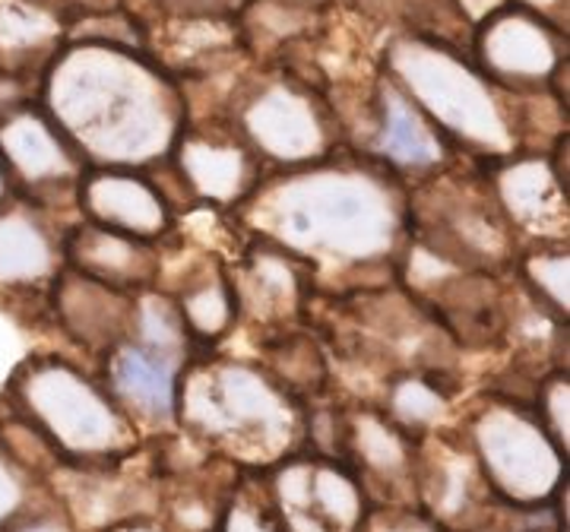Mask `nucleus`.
<instances>
[{"instance_id":"f257e3e1","label":"nucleus","mask_w":570,"mask_h":532,"mask_svg":"<svg viewBox=\"0 0 570 532\" xmlns=\"http://www.w3.org/2000/svg\"><path fill=\"white\" fill-rule=\"evenodd\" d=\"M232 216L245 235L295 254L317 292L343 295L396 283L409 242V187L365 152L340 146L317 162L266 171Z\"/></svg>"},{"instance_id":"f03ea898","label":"nucleus","mask_w":570,"mask_h":532,"mask_svg":"<svg viewBox=\"0 0 570 532\" xmlns=\"http://www.w3.org/2000/svg\"><path fill=\"white\" fill-rule=\"evenodd\" d=\"M41 108L86 165L153 168L168 159L187 124L181 82L142 48L67 39L41 73Z\"/></svg>"},{"instance_id":"7ed1b4c3","label":"nucleus","mask_w":570,"mask_h":532,"mask_svg":"<svg viewBox=\"0 0 570 532\" xmlns=\"http://www.w3.org/2000/svg\"><path fill=\"white\" fill-rule=\"evenodd\" d=\"M175 428L238 470H269L305 451V403L257 358L194 352L178 377Z\"/></svg>"},{"instance_id":"20e7f679","label":"nucleus","mask_w":570,"mask_h":532,"mask_svg":"<svg viewBox=\"0 0 570 532\" xmlns=\"http://www.w3.org/2000/svg\"><path fill=\"white\" fill-rule=\"evenodd\" d=\"M377 67L425 111L463 159L494 162L527 152L520 96L494 86L463 45L390 32Z\"/></svg>"},{"instance_id":"39448f33","label":"nucleus","mask_w":570,"mask_h":532,"mask_svg":"<svg viewBox=\"0 0 570 532\" xmlns=\"http://www.w3.org/2000/svg\"><path fill=\"white\" fill-rule=\"evenodd\" d=\"M0 400L39 431L63 466L121 463L146 441L102 377L61 352L26 355Z\"/></svg>"},{"instance_id":"423d86ee","label":"nucleus","mask_w":570,"mask_h":532,"mask_svg":"<svg viewBox=\"0 0 570 532\" xmlns=\"http://www.w3.org/2000/svg\"><path fill=\"white\" fill-rule=\"evenodd\" d=\"M223 118L257 152L266 171L317 162L346 146L324 89L283 61L247 63L228 86Z\"/></svg>"},{"instance_id":"0eeeda50","label":"nucleus","mask_w":570,"mask_h":532,"mask_svg":"<svg viewBox=\"0 0 570 532\" xmlns=\"http://www.w3.org/2000/svg\"><path fill=\"white\" fill-rule=\"evenodd\" d=\"M409 238L456 269L508 276L520 238L504 219L485 165L456 159L409 185Z\"/></svg>"},{"instance_id":"6e6552de","label":"nucleus","mask_w":570,"mask_h":532,"mask_svg":"<svg viewBox=\"0 0 570 532\" xmlns=\"http://www.w3.org/2000/svg\"><path fill=\"white\" fill-rule=\"evenodd\" d=\"M194 352L175 302L163 288H142L134 295L127 336L96 362V374L142 437H159L178 431V377Z\"/></svg>"},{"instance_id":"1a4fd4ad","label":"nucleus","mask_w":570,"mask_h":532,"mask_svg":"<svg viewBox=\"0 0 570 532\" xmlns=\"http://www.w3.org/2000/svg\"><path fill=\"white\" fill-rule=\"evenodd\" d=\"M460 428L491 494L508 508H549L568 482V453L551 441L532 403L520 396L485 390L466 410Z\"/></svg>"},{"instance_id":"9d476101","label":"nucleus","mask_w":570,"mask_h":532,"mask_svg":"<svg viewBox=\"0 0 570 532\" xmlns=\"http://www.w3.org/2000/svg\"><path fill=\"white\" fill-rule=\"evenodd\" d=\"M0 168L17 197L51 209L67 223L80 219L77 187L89 165L39 99L0 118Z\"/></svg>"},{"instance_id":"9b49d317","label":"nucleus","mask_w":570,"mask_h":532,"mask_svg":"<svg viewBox=\"0 0 570 532\" xmlns=\"http://www.w3.org/2000/svg\"><path fill=\"white\" fill-rule=\"evenodd\" d=\"M469 55L494 86L513 96L549 92L558 70L570 63L568 32L517 3L498 7L472 29Z\"/></svg>"},{"instance_id":"f8f14e48","label":"nucleus","mask_w":570,"mask_h":532,"mask_svg":"<svg viewBox=\"0 0 570 532\" xmlns=\"http://www.w3.org/2000/svg\"><path fill=\"white\" fill-rule=\"evenodd\" d=\"M264 472L288 532H358L371 508L346 460L295 451Z\"/></svg>"},{"instance_id":"ddd939ff","label":"nucleus","mask_w":570,"mask_h":532,"mask_svg":"<svg viewBox=\"0 0 570 532\" xmlns=\"http://www.w3.org/2000/svg\"><path fill=\"white\" fill-rule=\"evenodd\" d=\"M190 206L235 213L266 178V165L223 115L187 118L168 152Z\"/></svg>"},{"instance_id":"4468645a","label":"nucleus","mask_w":570,"mask_h":532,"mask_svg":"<svg viewBox=\"0 0 570 532\" xmlns=\"http://www.w3.org/2000/svg\"><path fill=\"white\" fill-rule=\"evenodd\" d=\"M67 219L10 194L0 204V307L17 314L32 307L48 317V292L61 276Z\"/></svg>"},{"instance_id":"2eb2a0df","label":"nucleus","mask_w":570,"mask_h":532,"mask_svg":"<svg viewBox=\"0 0 570 532\" xmlns=\"http://www.w3.org/2000/svg\"><path fill=\"white\" fill-rule=\"evenodd\" d=\"M415 504L450 532H479L501 511L460 425L419 437Z\"/></svg>"},{"instance_id":"dca6fc26","label":"nucleus","mask_w":570,"mask_h":532,"mask_svg":"<svg viewBox=\"0 0 570 532\" xmlns=\"http://www.w3.org/2000/svg\"><path fill=\"white\" fill-rule=\"evenodd\" d=\"M48 489L73 516L77 530L96 532L130 516L159 513V466L149 441L134 456L108 466H58Z\"/></svg>"},{"instance_id":"f3484780","label":"nucleus","mask_w":570,"mask_h":532,"mask_svg":"<svg viewBox=\"0 0 570 532\" xmlns=\"http://www.w3.org/2000/svg\"><path fill=\"white\" fill-rule=\"evenodd\" d=\"M352 149L384 165L400 181H406V187L463 159L425 111L412 102L381 67L371 89V115H367L365 134Z\"/></svg>"},{"instance_id":"a211bd4d","label":"nucleus","mask_w":570,"mask_h":532,"mask_svg":"<svg viewBox=\"0 0 570 532\" xmlns=\"http://www.w3.org/2000/svg\"><path fill=\"white\" fill-rule=\"evenodd\" d=\"M228 266L238 292L242 327H254L266 336L276 329L311 324L317 283L295 254L261 235H245Z\"/></svg>"},{"instance_id":"6ab92c4d","label":"nucleus","mask_w":570,"mask_h":532,"mask_svg":"<svg viewBox=\"0 0 570 532\" xmlns=\"http://www.w3.org/2000/svg\"><path fill=\"white\" fill-rule=\"evenodd\" d=\"M343 460L358 475L371 504H415L419 441L377 403L346 406Z\"/></svg>"},{"instance_id":"aec40b11","label":"nucleus","mask_w":570,"mask_h":532,"mask_svg":"<svg viewBox=\"0 0 570 532\" xmlns=\"http://www.w3.org/2000/svg\"><path fill=\"white\" fill-rule=\"evenodd\" d=\"M77 213L86 223L146 242H165L178 226V213L149 168L89 165L77 187Z\"/></svg>"},{"instance_id":"412c9836","label":"nucleus","mask_w":570,"mask_h":532,"mask_svg":"<svg viewBox=\"0 0 570 532\" xmlns=\"http://www.w3.org/2000/svg\"><path fill=\"white\" fill-rule=\"evenodd\" d=\"M485 165L491 190L520 245L527 242H568V185L554 175L549 152H513Z\"/></svg>"},{"instance_id":"4be33fe9","label":"nucleus","mask_w":570,"mask_h":532,"mask_svg":"<svg viewBox=\"0 0 570 532\" xmlns=\"http://www.w3.org/2000/svg\"><path fill=\"white\" fill-rule=\"evenodd\" d=\"M134 317V295L89 279L63 266L48 292V321L67 343L99 362L108 348L127 336Z\"/></svg>"},{"instance_id":"5701e85b","label":"nucleus","mask_w":570,"mask_h":532,"mask_svg":"<svg viewBox=\"0 0 570 532\" xmlns=\"http://www.w3.org/2000/svg\"><path fill=\"white\" fill-rule=\"evenodd\" d=\"M63 264L105 286L137 295L159 283L163 242H146L115 228L73 219L63 231Z\"/></svg>"},{"instance_id":"b1692460","label":"nucleus","mask_w":570,"mask_h":532,"mask_svg":"<svg viewBox=\"0 0 570 532\" xmlns=\"http://www.w3.org/2000/svg\"><path fill=\"white\" fill-rule=\"evenodd\" d=\"M73 20L77 13L58 0H0V70L39 82Z\"/></svg>"},{"instance_id":"393cba45","label":"nucleus","mask_w":570,"mask_h":532,"mask_svg":"<svg viewBox=\"0 0 570 532\" xmlns=\"http://www.w3.org/2000/svg\"><path fill=\"white\" fill-rule=\"evenodd\" d=\"M460 381L453 368H406L390 374L377 406L415 441L450 425Z\"/></svg>"},{"instance_id":"a878e982","label":"nucleus","mask_w":570,"mask_h":532,"mask_svg":"<svg viewBox=\"0 0 570 532\" xmlns=\"http://www.w3.org/2000/svg\"><path fill=\"white\" fill-rule=\"evenodd\" d=\"M257 362L264 365L285 390H292L302 403H314L330 396L333 384V365L324 339L311 329L285 327L276 333H266L257 339Z\"/></svg>"},{"instance_id":"bb28decb","label":"nucleus","mask_w":570,"mask_h":532,"mask_svg":"<svg viewBox=\"0 0 570 532\" xmlns=\"http://www.w3.org/2000/svg\"><path fill=\"white\" fill-rule=\"evenodd\" d=\"M510 279L532 305H539L554 321L568 324L570 314V245L568 242H527L520 245Z\"/></svg>"},{"instance_id":"cd10ccee","label":"nucleus","mask_w":570,"mask_h":532,"mask_svg":"<svg viewBox=\"0 0 570 532\" xmlns=\"http://www.w3.org/2000/svg\"><path fill=\"white\" fill-rule=\"evenodd\" d=\"M216 532H288L264 470H242L225 501Z\"/></svg>"},{"instance_id":"c85d7f7f","label":"nucleus","mask_w":570,"mask_h":532,"mask_svg":"<svg viewBox=\"0 0 570 532\" xmlns=\"http://www.w3.org/2000/svg\"><path fill=\"white\" fill-rule=\"evenodd\" d=\"M532 410L539 415V422L546 425V431L551 434V441L568 453L570 447V374L568 368L554 365L551 371H546L539 381H535V390H532Z\"/></svg>"},{"instance_id":"c756f323","label":"nucleus","mask_w":570,"mask_h":532,"mask_svg":"<svg viewBox=\"0 0 570 532\" xmlns=\"http://www.w3.org/2000/svg\"><path fill=\"white\" fill-rule=\"evenodd\" d=\"M48 492V482L39 479L36 472H29L22 463H17L7 447L0 444V530L26 511L32 501H39Z\"/></svg>"},{"instance_id":"7c9ffc66","label":"nucleus","mask_w":570,"mask_h":532,"mask_svg":"<svg viewBox=\"0 0 570 532\" xmlns=\"http://www.w3.org/2000/svg\"><path fill=\"white\" fill-rule=\"evenodd\" d=\"M358 532H450L419 504H371Z\"/></svg>"},{"instance_id":"2f4dec72","label":"nucleus","mask_w":570,"mask_h":532,"mask_svg":"<svg viewBox=\"0 0 570 532\" xmlns=\"http://www.w3.org/2000/svg\"><path fill=\"white\" fill-rule=\"evenodd\" d=\"M0 532H80L73 516L63 511V504L51 494V489L20 511Z\"/></svg>"},{"instance_id":"473e14b6","label":"nucleus","mask_w":570,"mask_h":532,"mask_svg":"<svg viewBox=\"0 0 570 532\" xmlns=\"http://www.w3.org/2000/svg\"><path fill=\"white\" fill-rule=\"evenodd\" d=\"M247 0H124L130 13H228L238 17Z\"/></svg>"},{"instance_id":"72a5a7b5","label":"nucleus","mask_w":570,"mask_h":532,"mask_svg":"<svg viewBox=\"0 0 570 532\" xmlns=\"http://www.w3.org/2000/svg\"><path fill=\"white\" fill-rule=\"evenodd\" d=\"M508 3H517V7H523V10H530L535 17H542V20H549L551 26H558V29L568 32L570 0H508Z\"/></svg>"},{"instance_id":"f704fd0d","label":"nucleus","mask_w":570,"mask_h":532,"mask_svg":"<svg viewBox=\"0 0 570 532\" xmlns=\"http://www.w3.org/2000/svg\"><path fill=\"white\" fill-rule=\"evenodd\" d=\"M508 0H453V7L460 10V17L475 29L479 22L485 20L489 13H494L498 7H504Z\"/></svg>"},{"instance_id":"c9c22d12","label":"nucleus","mask_w":570,"mask_h":532,"mask_svg":"<svg viewBox=\"0 0 570 532\" xmlns=\"http://www.w3.org/2000/svg\"><path fill=\"white\" fill-rule=\"evenodd\" d=\"M96 532H168V526H165L159 516H130V520L111 523V526Z\"/></svg>"},{"instance_id":"e433bc0d","label":"nucleus","mask_w":570,"mask_h":532,"mask_svg":"<svg viewBox=\"0 0 570 532\" xmlns=\"http://www.w3.org/2000/svg\"><path fill=\"white\" fill-rule=\"evenodd\" d=\"M63 7H70L77 17L80 13H96V10H111V7H121L124 0H58Z\"/></svg>"},{"instance_id":"4c0bfd02","label":"nucleus","mask_w":570,"mask_h":532,"mask_svg":"<svg viewBox=\"0 0 570 532\" xmlns=\"http://www.w3.org/2000/svg\"><path fill=\"white\" fill-rule=\"evenodd\" d=\"M10 194H13V190H10V185H7V175H3V168H0V204H3Z\"/></svg>"},{"instance_id":"58836bf2","label":"nucleus","mask_w":570,"mask_h":532,"mask_svg":"<svg viewBox=\"0 0 570 532\" xmlns=\"http://www.w3.org/2000/svg\"><path fill=\"white\" fill-rule=\"evenodd\" d=\"M311 3H317V7H333L336 0H311Z\"/></svg>"},{"instance_id":"ea45409f","label":"nucleus","mask_w":570,"mask_h":532,"mask_svg":"<svg viewBox=\"0 0 570 532\" xmlns=\"http://www.w3.org/2000/svg\"><path fill=\"white\" fill-rule=\"evenodd\" d=\"M535 532H558V530H551V526H546V530H535Z\"/></svg>"}]
</instances>
